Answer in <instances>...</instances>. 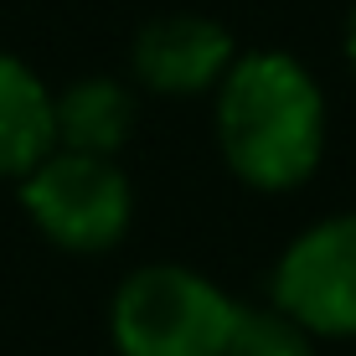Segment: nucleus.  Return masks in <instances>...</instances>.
I'll return each mask as SVG.
<instances>
[{
  "mask_svg": "<svg viewBox=\"0 0 356 356\" xmlns=\"http://www.w3.org/2000/svg\"><path fill=\"white\" fill-rule=\"evenodd\" d=\"M238 57V36L222 21L170 10L134 31L129 42V78L155 98H202L227 78Z\"/></svg>",
  "mask_w": 356,
  "mask_h": 356,
  "instance_id": "nucleus-5",
  "label": "nucleus"
},
{
  "mask_svg": "<svg viewBox=\"0 0 356 356\" xmlns=\"http://www.w3.org/2000/svg\"><path fill=\"white\" fill-rule=\"evenodd\" d=\"M268 305L321 346L356 341V212L315 217L279 248Z\"/></svg>",
  "mask_w": 356,
  "mask_h": 356,
  "instance_id": "nucleus-4",
  "label": "nucleus"
},
{
  "mask_svg": "<svg viewBox=\"0 0 356 356\" xmlns=\"http://www.w3.org/2000/svg\"><path fill=\"white\" fill-rule=\"evenodd\" d=\"M52 108H57V150L104 155V161H119V150L140 124L134 88L124 78H108V72L72 78L67 88H57Z\"/></svg>",
  "mask_w": 356,
  "mask_h": 356,
  "instance_id": "nucleus-7",
  "label": "nucleus"
},
{
  "mask_svg": "<svg viewBox=\"0 0 356 356\" xmlns=\"http://www.w3.org/2000/svg\"><path fill=\"white\" fill-rule=\"evenodd\" d=\"M325 88L294 52L248 47L212 88V140L227 176L248 191H300L325 161Z\"/></svg>",
  "mask_w": 356,
  "mask_h": 356,
  "instance_id": "nucleus-1",
  "label": "nucleus"
},
{
  "mask_svg": "<svg viewBox=\"0 0 356 356\" xmlns=\"http://www.w3.org/2000/svg\"><path fill=\"white\" fill-rule=\"evenodd\" d=\"M26 222L72 259L114 253L134 227V186L119 161L78 150H52L31 176L16 181Z\"/></svg>",
  "mask_w": 356,
  "mask_h": 356,
  "instance_id": "nucleus-3",
  "label": "nucleus"
},
{
  "mask_svg": "<svg viewBox=\"0 0 356 356\" xmlns=\"http://www.w3.org/2000/svg\"><path fill=\"white\" fill-rule=\"evenodd\" d=\"M341 57H346V72L356 83V6L346 10V31H341Z\"/></svg>",
  "mask_w": 356,
  "mask_h": 356,
  "instance_id": "nucleus-9",
  "label": "nucleus"
},
{
  "mask_svg": "<svg viewBox=\"0 0 356 356\" xmlns=\"http://www.w3.org/2000/svg\"><path fill=\"white\" fill-rule=\"evenodd\" d=\"M227 356H321V341L305 336L274 305H243V321Z\"/></svg>",
  "mask_w": 356,
  "mask_h": 356,
  "instance_id": "nucleus-8",
  "label": "nucleus"
},
{
  "mask_svg": "<svg viewBox=\"0 0 356 356\" xmlns=\"http://www.w3.org/2000/svg\"><path fill=\"white\" fill-rule=\"evenodd\" d=\"M57 88L26 57L0 47V181L16 186L57 150Z\"/></svg>",
  "mask_w": 356,
  "mask_h": 356,
  "instance_id": "nucleus-6",
  "label": "nucleus"
},
{
  "mask_svg": "<svg viewBox=\"0 0 356 356\" xmlns=\"http://www.w3.org/2000/svg\"><path fill=\"white\" fill-rule=\"evenodd\" d=\"M243 300L191 264H140L108 294L114 356H227Z\"/></svg>",
  "mask_w": 356,
  "mask_h": 356,
  "instance_id": "nucleus-2",
  "label": "nucleus"
}]
</instances>
